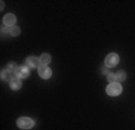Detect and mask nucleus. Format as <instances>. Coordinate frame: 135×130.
Instances as JSON below:
<instances>
[{"instance_id": "f257e3e1", "label": "nucleus", "mask_w": 135, "mask_h": 130, "mask_svg": "<svg viewBox=\"0 0 135 130\" xmlns=\"http://www.w3.org/2000/svg\"><path fill=\"white\" fill-rule=\"evenodd\" d=\"M17 127L20 129H23V130H28V129H31L34 127V121L29 117H20L17 119Z\"/></svg>"}, {"instance_id": "f03ea898", "label": "nucleus", "mask_w": 135, "mask_h": 130, "mask_svg": "<svg viewBox=\"0 0 135 130\" xmlns=\"http://www.w3.org/2000/svg\"><path fill=\"white\" fill-rule=\"evenodd\" d=\"M106 93L110 96H117L122 93V86L118 82H112L110 83L106 87Z\"/></svg>"}, {"instance_id": "7ed1b4c3", "label": "nucleus", "mask_w": 135, "mask_h": 130, "mask_svg": "<svg viewBox=\"0 0 135 130\" xmlns=\"http://www.w3.org/2000/svg\"><path fill=\"white\" fill-rule=\"evenodd\" d=\"M29 75H30V69L25 64L21 65V66H17L16 71H15V76L17 77V78H28Z\"/></svg>"}, {"instance_id": "20e7f679", "label": "nucleus", "mask_w": 135, "mask_h": 130, "mask_svg": "<svg viewBox=\"0 0 135 130\" xmlns=\"http://www.w3.org/2000/svg\"><path fill=\"white\" fill-rule=\"evenodd\" d=\"M119 63V57L117 53H110L105 58V66L106 68H113Z\"/></svg>"}, {"instance_id": "39448f33", "label": "nucleus", "mask_w": 135, "mask_h": 130, "mask_svg": "<svg viewBox=\"0 0 135 130\" xmlns=\"http://www.w3.org/2000/svg\"><path fill=\"white\" fill-rule=\"evenodd\" d=\"M37 72H39V76L44 79H47L52 76V70L46 65H40L37 68Z\"/></svg>"}, {"instance_id": "423d86ee", "label": "nucleus", "mask_w": 135, "mask_h": 130, "mask_svg": "<svg viewBox=\"0 0 135 130\" xmlns=\"http://www.w3.org/2000/svg\"><path fill=\"white\" fill-rule=\"evenodd\" d=\"M29 69H35V68H39L40 65V58L37 57H28L27 59H25V63H24Z\"/></svg>"}, {"instance_id": "0eeeda50", "label": "nucleus", "mask_w": 135, "mask_h": 130, "mask_svg": "<svg viewBox=\"0 0 135 130\" xmlns=\"http://www.w3.org/2000/svg\"><path fill=\"white\" fill-rule=\"evenodd\" d=\"M3 23H4V26L5 27H13L15 26V23H16V16H15L13 13H7L4 16L3 18Z\"/></svg>"}, {"instance_id": "6e6552de", "label": "nucleus", "mask_w": 135, "mask_h": 130, "mask_svg": "<svg viewBox=\"0 0 135 130\" xmlns=\"http://www.w3.org/2000/svg\"><path fill=\"white\" fill-rule=\"evenodd\" d=\"M15 77H16V76H15L13 72L8 71L7 69H5V70L1 71V79H3V81H5V82H11Z\"/></svg>"}, {"instance_id": "1a4fd4ad", "label": "nucleus", "mask_w": 135, "mask_h": 130, "mask_svg": "<svg viewBox=\"0 0 135 130\" xmlns=\"http://www.w3.org/2000/svg\"><path fill=\"white\" fill-rule=\"evenodd\" d=\"M10 88H11L12 91H18V89H21V88H22V82H21V78L15 77L11 82H10Z\"/></svg>"}, {"instance_id": "9d476101", "label": "nucleus", "mask_w": 135, "mask_h": 130, "mask_svg": "<svg viewBox=\"0 0 135 130\" xmlns=\"http://www.w3.org/2000/svg\"><path fill=\"white\" fill-rule=\"evenodd\" d=\"M51 60H52V58H51V56L47 53H42L41 56H40V64L41 65H46V66H47L51 63Z\"/></svg>"}, {"instance_id": "9b49d317", "label": "nucleus", "mask_w": 135, "mask_h": 130, "mask_svg": "<svg viewBox=\"0 0 135 130\" xmlns=\"http://www.w3.org/2000/svg\"><path fill=\"white\" fill-rule=\"evenodd\" d=\"M127 78V72L123 70H119L116 72V82H123Z\"/></svg>"}, {"instance_id": "f8f14e48", "label": "nucleus", "mask_w": 135, "mask_h": 130, "mask_svg": "<svg viewBox=\"0 0 135 130\" xmlns=\"http://www.w3.org/2000/svg\"><path fill=\"white\" fill-rule=\"evenodd\" d=\"M8 34L11 35V36H18V35L21 34V29L16 26L10 27V28H8Z\"/></svg>"}, {"instance_id": "ddd939ff", "label": "nucleus", "mask_w": 135, "mask_h": 130, "mask_svg": "<svg viewBox=\"0 0 135 130\" xmlns=\"http://www.w3.org/2000/svg\"><path fill=\"white\" fill-rule=\"evenodd\" d=\"M6 69H7L8 71H11V72H13V74H15V71H16V69H17V65H16V63H13V62L8 63V64H7V66H6Z\"/></svg>"}, {"instance_id": "4468645a", "label": "nucleus", "mask_w": 135, "mask_h": 130, "mask_svg": "<svg viewBox=\"0 0 135 130\" xmlns=\"http://www.w3.org/2000/svg\"><path fill=\"white\" fill-rule=\"evenodd\" d=\"M107 81L109 82H116V74H112V72H110L109 75H107Z\"/></svg>"}, {"instance_id": "2eb2a0df", "label": "nucleus", "mask_w": 135, "mask_h": 130, "mask_svg": "<svg viewBox=\"0 0 135 130\" xmlns=\"http://www.w3.org/2000/svg\"><path fill=\"white\" fill-rule=\"evenodd\" d=\"M101 72H103V74L104 75H109L110 74V71H109V68H106V66H105V68H101Z\"/></svg>"}, {"instance_id": "dca6fc26", "label": "nucleus", "mask_w": 135, "mask_h": 130, "mask_svg": "<svg viewBox=\"0 0 135 130\" xmlns=\"http://www.w3.org/2000/svg\"><path fill=\"white\" fill-rule=\"evenodd\" d=\"M4 5H5V4H4V1H1V5H0V9H1V10H4Z\"/></svg>"}]
</instances>
